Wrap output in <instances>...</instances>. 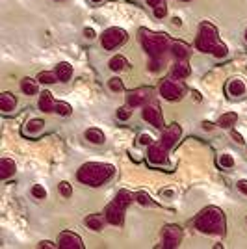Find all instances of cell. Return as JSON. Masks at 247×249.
<instances>
[{"instance_id":"83f0119b","label":"cell","mask_w":247,"mask_h":249,"mask_svg":"<svg viewBox=\"0 0 247 249\" xmlns=\"http://www.w3.org/2000/svg\"><path fill=\"white\" fill-rule=\"evenodd\" d=\"M136 201H138L140 205H143V207H155V201L151 199V196H149L147 192H138V194H136Z\"/></svg>"},{"instance_id":"4fadbf2b","label":"cell","mask_w":247,"mask_h":249,"mask_svg":"<svg viewBox=\"0 0 247 249\" xmlns=\"http://www.w3.org/2000/svg\"><path fill=\"white\" fill-rule=\"evenodd\" d=\"M151 99V88H138L134 91H130L128 97H126V103L130 104L132 108H138V106H145Z\"/></svg>"},{"instance_id":"ba28073f","label":"cell","mask_w":247,"mask_h":249,"mask_svg":"<svg viewBox=\"0 0 247 249\" xmlns=\"http://www.w3.org/2000/svg\"><path fill=\"white\" fill-rule=\"evenodd\" d=\"M143 119L149 124H153L156 128L164 130V117H162V110L158 103H149L143 106Z\"/></svg>"},{"instance_id":"9a60e30c","label":"cell","mask_w":247,"mask_h":249,"mask_svg":"<svg viewBox=\"0 0 247 249\" xmlns=\"http://www.w3.org/2000/svg\"><path fill=\"white\" fill-rule=\"evenodd\" d=\"M15 171H17L15 160H11V158H2L0 160V178L2 180H8L11 175H15Z\"/></svg>"},{"instance_id":"74e56055","label":"cell","mask_w":247,"mask_h":249,"mask_svg":"<svg viewBox=\"0 0 247 249\" xmlns=\"http://www.w3.org/2000/svg\"><path fill=\"white\" fill-rule=\"evenodd\" d=\"M138 143L140 145H151L153 143V138H151V134H141L138 138Z\"/></svg>"},{"instance_id":"f546056e","label":"cell","mask_w":247,"mask_h":249,"mask_svg":"<svg viewBox=\"0 0 247 249\" xmlns=\"http://www.w3.org/2000/svg\"><path fill=\"white\" fill-rule=\"evenodd\" d=\"M217 164L223 167V169L234 167V158H232L230 155H219V158H217Z\"/></svg>"},{"instance_id":"6da1fadb","label":"cell","mask_w":247,"mask_h":249,"mask_svg":"<svg viewBox=\"0 0 247 249\" xmlns=\"http://www.w3.org/2000/svg\"><path fill=\"white\" fill-rule=\"evenodd\" d=\"M115 173V167L112 164H104V162H88L78 169V180L86 186H101L106 180H110Z\"/></svg>"},{"instance_id":"9c48e42d","label":"cell","mask_w":247,"mask_h":249,"mask_svg":"<svg viewBox=\"0 0 247 249\" xmlns=\"http://www.w3.org/2000/svg\"><path fill=\"white\" fill-rule=\"evenodd\" d=\"M167 147L162 143H151L149 145V153H147V160L153 166H165L167 164Z\"/></svg>"},{"instance_id":"e0dca14e","label":"cell","mask_w":247,"mask_h":249,"mask_svg":"<svg viewBox=\"0 0 247 249\" xmlns=\"http://www.w3.org/2000/svg\"><path fill=\"white\" fill-rule=\"evenodd\" d=\"M39 110L45 112V114H51V112H56V103L52 99L51 91H43L41 97H39Z\"/></svg>"},{"instance_id":"d6986e66","label":"cell","mask_w":247,"mask_h":249,"mask_svg":"<svg viewBox=\"0 0 247 249\" xmlns=\"http://www.w3.org/2000/svg\"><path fill=\"white\" fill-rule=\"evenodd\" d=\"M15 106H17V99H15V95L2 93V97H0V110H2L4 114L13 112V110H15Z\"/></svg>"},{"instance_id":"3957f363","label":"cell","mask_w":247,"mask_h":249,"mask_svg":"<svg viewBox=\"0 0 247 249\" xmlns=\"http://www.w3.org/2000/svg\"><path fill=\"white\" fill-rule=\"evenodd\" d=\"M134 199H136V196H132L128 190H121V192L115 196V199H113L112 203L106 207V210H104L106 221L112 223V225L121 227L124 221V210H126V207H128Z\"/></svg>"},{"instance_id":"7402d4cb","label":"cell","mask_w":247,"mask_h":249,"mask_svg":"<svg viewBox=\"0 0 247 249\" xmlns=\"http://www.w3.org/2000/svg\"><path fill=\"white\" fill-rule=\"evenodd\" d=\"M86 140L95 143V145H101V143H104L106 138H104L103 130H99V128H88L86 130Z\"/></svg>"},{"instance_id":"4316f807","label":"cell","mask_w":247,"mask_h":249,"mask_svg":"<svg viewBox=\"0 0 247 249\" xmlns=\"http://www.w3.org/2000/svg\"><path fill=\"white\" fill-rule=\"evenodd\" d=\"M56 114L63 115V117H69L72 114V108L69 103H63V101H58L56 103Z\"/></svg>"},{"instance_id":"7c38bea8","label":"cell","mask_w":247,"mask_h":249,"mask_svg":"<svg viewBox=\"0 0 247 249\" xmlns=\"http://www.w3.org/2000/svg\"><path fill=\"white\" fill-rule=\"evenodd\" d=\"M180 136H182V128H180V124H176V123L169 124L164 132H162L160 143H162V145H165L167 149H171V147L175 145L176 142L180 140Z\"/></svg>"},{"instance_id":"f35d334b","label":"cell","mask_w":247,"mask_h":249,"mask_svg":"<svg viewBox=\"0 0 247 249\" xmlns=\"http://www.w3.org/2000/svg\"><path fill=\"white\" fill-rule=\"evenodd\" d=\"M232 138H234L236 143H244V136L240 134V132H236V130H232Z\"/></svg>"},{"instance_id":"7a4b0ae2","label":"cell","mask_w":247,"mask_h":249,"mask_svg":"<svg viewBox=\"0 0 247 249\" xmlns=\"http://www.w3.org/2000/svg\"><path fill=\"white\" fill-rule=\"evenodd\" d=\"M195 227L203 234H225V216L217 207H208L197 216Z\"/></svg>"},{"instance_id":"7bdbcfd3","label":"cell","mask_w":247,"mask_h":249,"mask_svg":"<svg viewBox=\"0 0 247 249\" xmlns=\"http://www.w3.org/2000/svg\"><path fill=\"white\" fill-rule=\"evenodd\" d=\"M203 128H205V130H212V128H214V123H210V121H205V123H203Z\"/></svg>"},{"instance_id":"b9f144b4","label":"cell","mask_w":247,"mask_h":249,"mask_svg":"<svg viewBox=\"0 0 247 249\" xmlns=\"http://www.w3.org/2000/svg\"><path fill=\"white\" fill-rule=\"evenodd\" d=\"M164 0H147V4L151 6V8H156V6H160Z\"/></svg>"},{"instance_id":"484cf974","label":"cell","mask_w":247,"mask_h":249,"mask_svg":"<svg viewBox=\"0 0 247 249\" xmlns=\"http://www.w3.org/2000/svg\"><path fill=\"white\" fill-rule=\"evenodd\" d=\"M108 65H110V69H112L113 73H119V71H123L124 67H126V58L124 56H113Z\"/></svg>"},{"instance_id":"603a6c76","label":"cell","mask_w":247,"mask_h":249,"mask_svg":"<svg viewBox=\"0 0 247 249\" xmlns=\"http://www.w3.org/2000/svg\"><path fill=\"white\" fill-rule=\"evenodd\" d=\"M86 225L91 229V231H103V227H104V219L99 216V214H91V216H88L86 218Z\"/></svg>"},{"instance_id":"8992f818","label":"cell","mask_w":247,"mask_h":249,"mask_svg":"<svg viewBox=\"0 0 247 249\" xmlns=\"http://www.w3.org/2000/svg\"><path fill=\"white\" fill-rule=\"evenodd\" d=\"M126 37H128V34H126L123 28L112 26V28L104 30L101 43H103V47L106 49V51H115L117 47H121V45L126 41Z\"/></svg>"},{"instance_id":"d4e9b609","label":"cell","mask_w":247,"mask_h":249,"mask_svg":"<svg viewBox=\"0 0 247 249\" xmlns=\"http://www.w3.org/2000/svg\"><path fill=\"white\" fill-rule=\"evenodd\" d=\"M236 121H238V115L234 114V112H227V114H223L219 117L217 124H219L221 128H230L232 124H236Z\"/></svg>"},{"instance_id":"8fae6325","label":"cell","mask_w":247,"mask_h":249,"mask_svg":"<svg viewBox=\"0 0 247 249\" xmlns=\"http://www.w3.org/2000/svg\"><path fill=\"white\" fill-rule=\"evenodd\" d=\"M58 248L62 249H84V242L78 234H74L71 231H65L58 236Z\"/></svg>"},{"instance_id":"836d02e7","label":"cell","mask_w":247,"mask_h":249,"mask_svg":"<svg viewBox=\"0 0 247 249\" xmlns=\"http://www.w3.org/2000/svg\"><path fill=\"white\" fill-rule=\"evenodd\" d=\"M32 196L35 199H45L47 197V190H45V186H41V184H35V186L32 188Z\"/></svg>"},{"instance_id":"ee69618b","label":"cell","mask_w":247,"mask_h":249,"mask_svg":"<svg viewBox=\"0 0 247 249\" xmlns=\"http://www.w3.org/2000/svg\"><path fill=\"white\" fill-rule=\"evenodd\" d=\"M39 248H58V246H52L51 242H41V244H39Z\"/></svg>"},{"instance_id":"60d3db41","label":"cell","mask_w":247,"mask_h":249,"mask_svg":"<svg viewBox=\"0 0 247 249\" xmlns=\"http://www.w3.org/2000/svg\"><path fill=\"white\" fill-rule=\"evenodd\" d=\"M238 188H240L244 194H247V180H240V182H238Z\"/></svg>"},{"instance_id":"2e32d148","label":"cell","mask_w":247,"mask_h":249,"mask_svg":"<svg viewBox=\"0 0 247 249\" xmlns=\"http://www.w3.org/2000/svg\"><path fill=\"white\" fill-rule=\"evenodd\" d=\"M227 91H229L230 97H244L247 91V88H246V84H244V80L232 78V80L229 82V86H227Z\"/></svg>"},{"instance_id":"8d00e7d4","label":"cell","mask_w":247,"mask_h":249,"mask_svg":"<svg viewBox=\"0 0 247 249\" xmlns=\"http://www.w3.org/2000/svg\"><path fill=\"white\" fill-rule=\"evenodd\" d=\"M165 15H167V6L162 2L160 6H156V8H155V17H158V19H164Z\"/></svg>"},{"instance_id":"c3c4849f","label":"cell","mask_w":247,"mask_h":249,"mask_svg":"<svg viewBox=\"0 0 247 249\" xmlns=\"http://www.w3.org/2000/svg\"><path fill=\"white\" fill-rule=\"evenodd\" d=\"M246 39H247V30H246Z\"/></svg>"},{"instance_id":"e575fe53","label":"cell","mask_w":247,"mask_h":249,"mask_svg":"<svg viewBox=\"0 0 247 249\" xmlns=\"http://www.w3.org/2000/svg\"><path fill=\"white\" fill-rule=\"evenodd\" d=\"M108 86H110V89H112V91H123V88H124L123 82H121V78H117V76L110 78Z\"/></svg>"},{"instance_id":"d6a6232c","label":"cell","mask_w":247,"mask_h":249,"mask_svg":"<svg viewBox=\"0 0 247 249\" xmlns=\"http://www.w3.org/2000/svg\"><path fill=\"white\" fill-rule=\"evenodd\" d=\"M58 190H60V194H62V196H63L65 199H69V197L72 196V188H71V184H69V182H65V180L58 184Z\"/></svg>"},{"instance_id":"ac0fdd59","label":"cell","mask_w":247,"mask_h":249,"mask_svg":"<svg viewBox=\"0 0 247 249\" xmlns=\"http://www.w3.org/2000/svg\"><path fill=\"white\" fill-rule=\"evenodd\" d=\"M54 71H56V74H58V80H60V82H69V80H71V76H72L71 63H67V62L58 63Z\"/></svg>"},{"instance_id":"5b68a950","label":"cell","mask_w":247,"mask_h":249,"mask_svg":"<svg viewBox=\"0 0 247 249\" xmlns=\"http://www.w3.org/2000/svg\"><path fill=\"white\" fill-rule=\"evenodd\" d=\"M217 43H219L217 41V30L210 22H203L201 28H199V36H197V39H195L197 51L212 52Z\"/></svg>"},{"instance_id":"d590c367","label":"cell","mask_w":247,"mask_h":249,"mask_svg":"<svg viewBox=\"0 0 247 249\" xmlns=\"http://www.w3.org/2000/svg\"><path fill=\"white\" fill-rule=\"evenodd\" d=\"M160 67H162V58H151V62H149V71L158 73Z\"/></svg>"},{"instance_id":"681fc988","label":"cell","mask_w":247,"mask_h":249,"mask_svg":"<svg viewBox=\"0 0 247 249\" xmlns=\"http://www.w3.org/2000/svg\"><path fill=\"white\" fill-rule=\"evenodd\" d=\"M186 2H188V0H186Z\"/></svg>"},{"instance_id":"52a82bcc","label":"cell","mask_w":247,"mask_h":249,"mask_svg":"<svg viewBox=\"0 0 247 249\" xmlns=\"http://www.w3.org/2000/svg\"><path fill=\"white\" fill-rule=\"evenodd\" d=\"M160 95L164 97L165 101H178L184 95V86L180 82H176V78L164 80L162 86H160Z\"/></svg>"},{"instance_id":"bcb514c9","label":"cell","mask_w":247,"mask_h":249,"mask_svg":"<svg viewBox=\"0 0 247 249\" xmlns=\"http://www.w3.org/2000/svg\"><path fill=\"white\" fill-rule=\"evenodd\" d=\"M173 24H175V26H180V19H173Z\"/></svg>"},{"instance_id":"1f68e13d","label":"cell","mask_w":247,"mask_h":249,"mask_svg":"<svg viewBox=\"0 0 247 249\" xmlns=\"http://www.w3.org/2000/svg\"><path fill=\"white\" fill-rule=\"evenodd\" d=\"M212 56H216V58H227V54H229V49H227V45L223 43H217L216 47H214V51L210 52Z\"/></svg>"},{"instance_id":"ab89813d","label":"cell","mask_w":247,"mask_h":249,"mask_svg":"<svg viewBox=\"0 0 247 249\" xmlns=\"http://www.w3.org/2000/svg\"><path fill=\"white\" fill-rule=\"evenodd\" d=\"M84 36H86L88 39H95V30H93V28H86V30H84Z\"/></svg>"},{"instance_id":"5bb4252c","label":"cell","mask_w":247,"mask_h":249,"mask_svg":"<svg viewBox=\"0 0 247 249\" xmlns=\"http://www.w3.org/2000/svg\"><path fill=\"white\" fill-rule=\"evenodd\" d=\"M43 128H45V121H43V119H37V117H34V119H30V121H26L24 128H22V132H24L26 136H30V138H34V136L41 134Z\"/></svg>"},{"instance_id":"4dcf8cb0","label":"cell","mask_w":247,"mask_h":249,"mask_svg":"<svg viewBox=\"0 0 247 249\" xmlns=\"http://www.w3.org/2000/svg\"><path fill=\"white\" fill-rule=\"evenodd\" d=\"M132 117V106L128 104V106H121L119 110H117V119H121V121H126V119H130Z\"/></svg>"},{"instance_id":"f1b7e54d","label":"cell","mask_w":247,"mask_h":249,"mask_svg":"<svg viewBox=\"0 0 247 249\" xmlns=\"http://www.w3.org/2000/svg\"><path fill=\"white\" fill-rule=\"evenodd\" d=\"M37 80H39L41 84H56L58 82V74H56V71H54V73L45 71V73H41L39 76H37Z\"/></svg>"},{"instance_id":"ffe728a7","label":"cell","mask_w":247,"mask_h":249,"mask_svg":"<svg viewBox=\"0 0 247 249\" xmlns=\"http://www.w3.org/2000/svg\"><path fill=\"white\" fill-rule=\"evenodd\" d=\"M192 73V67L184 62V60H178L176 65L173 67V78H178V80H182L186 76H190Z\"/></svg>"},{"instance_id":"f6af8a7d","label":"cell","mask_w":247,"mask_h":249,"mask_svg":"<svg viewBox=\"0 0 247 249\" xmlns=\"http://www.w3.org/2000/svg\"><path fill=\"white\" fill-rule=\"evenodd\" d=\"M162 196H165V197H171V196H173V192H171V190H165V192H162Z\"/></svg>"},{"instance_id":"7dc6e473","label":"cell","mask_w":247,"mask_h":249,"mask_svg":"<svg viewBox=\"0 0 247 249\" xmlns=\"http://www.w3.org/2000/svg\"><path fill=\"white\" fill-rule=\"evenodd\" d=\"M91 2H95V4H99V2H103V0H91Z\"/></svg>"},{"instance_id":"44dd1931","label":"cell","mask_w":247,"mask_h":249,"mask_svg":"<svg viewBox=\"0 0 247 249\" xmlns=\"http://www.w3.org/2000/svg\"><path fill=\"white\" fill-rule=\"evenodd\" d=\"M39 80H34V78H22L21 80V89L24 95H35L39 91V86H37Z\"/></svg>"},{"instance_id":"30bf717a","label":"cell","mask_w":247,"mask_h":249,"mask_svg":"<svg viewBox=\"0 0 247 249\" xmlns=\"http://www.w3.org/2000/svg\"><path fill=\"white\" fill-rule=\"evenodd\" d=\"M182 240V231L176 225H167L162 231V246L164 248H178Z\"/></svg>"},{"instance_id":"277c9868","label":"cell","mask_w":247,"mask_h":249,"mask_svg":"<svg viewBox=\"0 0 247 249\" xmlns=\"http://www.w3.org/2000/svg\"><path fill=\"white\" fill-rule=\"evenodd\" d=\"M141 43H143V49L147 51V54L151 58H162L165 54V51H169V39L164 34H145L141 37Z\"/></svg>"},{"instance_id":"cb8c5ba5","label":"cell","mask_w":247,"mask_h":249,"mask_svg":"<svg viewBox=\"0 0 247 249\" xmlns=\"http://www.w3.org/2000/svg\"><path fill=\"white\" fill-rule=\"evenodd\" d=\"M171 52H173V56H175L176 60H186L190 56V51H188V47H186L184 43H173L171 45Z\"/></svg>"}]
</instances>
